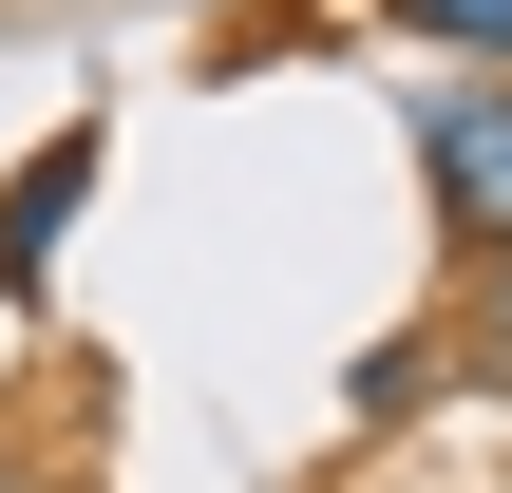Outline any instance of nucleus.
I'll return each instance as SVG.
<instances>
[{
	"label": "nucleus",
	"instance_id": "f03ea898",
	"mask_svg": "<svg viewBox=\"0 0 512 493\" xmlns=\"http://www.w3.org/2000/svg\"><path fill=\"white\" fill-rule=\"evenodd\" d=\"M95 171H114V114H57V133L0 171V304H38V285H57V228L95 209Z\"/></svg>",
	"mask_w": 512,
	"mask_h": 493
},
{
	"label": "nucleus",
	"instance_id": "7ed1b4c3",
	"mask_svg": "<svg viewBox=\"0 0 512 493\" xmlns=\"http://www.w3.org/2000/svg\"><path fill=\"white\" fill-rule=\"evenodd\" d=\"M418 57H456V76H512V0H380Z\"/></svg>",
	"mask_w": 512,
	"mask_h": 493
},
{
	"label": "nucleus",
	"instance_id": "f257e3e1",
	"mask_svg": "<svg viewBox=\"0 0 512 493\" xmlns=\"http://www.w3.org/2000/svg\"><path fill=\"white\" fill-rule=\"evenodd\" d=\"M418 171H437V228H456V266H494V247H512V76L418 95Z\"/></svg>",
	"mask_w": 512,
	"mask_h": 493
},
{
	"label": "nucleus",
	"instance_id": "423d86ee",
	"mask_svg": "<svg viewBox=\"0 0 512 493\" xmlns=\"http://www.w3.org/2000/svg\"><path fill=\"white\" fill-rule=\"evenodd\" d=\"M38 493H95V475H38Z\"/></svg>",
	"mask_w": 512,
	"mask_h": 493
},
{
	"label": "nucleus",
	"instance_id": "39448f33",
	"mask_svg": "<svg viewBox=\"0 0 512 493\" xmlns=\"http://www.w3.org/2000/svg\"><path fill=\"white\" fill-rule=\"evenodd\" d=\"M418 399H437V342H380V361L342 380V418H418Z\"/></svg>",
	"mask_w": 512,
	"mask_h": 493
},
{
	"label": "nucleus",
	"instance_id": "20e7f679",
	"mask_svg": "<svg viewBox=\"0 0 512 493\" xmlns=\"http://www.w3.org/2000/svg\"><path fill=\"white\" fill-rule=\"evenodd\" d=\"M437 361L512 399V247H494V266H456V342H437Z\"/></svg>",
	"mask_w": 512,
	"mask_h": 493
}]
</instances>
